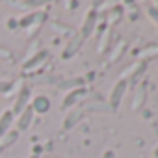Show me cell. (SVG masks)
<instances>
[{
    "mask_svg": "<svg viewBox=\"0 0 158 158\" xmlns=\"http://www.w3.org/2000/svg\"><path fill=\"white\" fill-rule=\"evenodd\" d=\"M11 121H13V112H11V110L2 112V115H0V138L10 132V125H11Z\"/></svg>",
    "mask_w": 158,
    "mask_h": 158,
    "instance_id": "6da1fadb",
    "label": "cell"
},
{
    "mask_svg": "<svg viewBox=\"0 0 158 158\" xmlns=\"http://www.w3.org/2000/svg\"><path fill=\"white\" fill-rule=\"evenodd\" d=\"M26 99H28V88L21 89V93H19V97H17V101H15L11 112H13V114H15V112H23V106L26 104Z\"/></svg>",
    "mask_w": 158,
    "mask_h": 158,
    "instance_id": "7a4b0ae2",
    "label": "cell"
},
{
    "mask_svg": "<svg viewBox=\"0 0 158 158\" xmlns=\"http://www.w3.org/2000/svg\"><path fill=\"white\" fill-rule=\"evenodd\" d=\"M30 121H32V110H24L23 115H21L19 121H17V128H19V130H26L28 125H30Z\"/></svg>",
    "mask_w": 158,
    "mask_h": 158,
    "instance_id": "3957f363",
    "label": "cell"
},
{
    "mask_svg": "<svg viewBox=\"0 0 158 158\" xmlns=\"http://www.w3.org/2000/svg\"><path fill=\"white\" fill-rule=\"evenodd\" d=\"M15 139H17V132H15V130H10L8 134H4L2 138H0V147H2V149H4V147H8V145H11V143H13Z\"/></svg>",
    "mask_w": 158,
    "mask_h": 158,
    "instance_id": "277c9868",
    "label": "cell"
},
{
    "mask_svg": "<svg viewBox=\"0 0 158 158\" xmlns=\"http://www.w3.org/2000/svg\"><path fill=\"white\" fill-rule=\"evenodd\" d=\"M10 88H11V82H0V93L10 91Z\"/></svg>",
    "mask_w": 158,
    "mask_h": 158,
    "instance_id": "5b68a950",
    "label": "cell"
},
{
    "mask_svg": "<svg viewBox=\"0 0 158 158\" xmlns=\"http://www.w3.org/2000/svg\"><path fill=\"white\" fill-rule=\"evenodd\" d=\"M2 151H4V149H2V147H0V154H2Z\"/></svg>",
    "mask_w": 158,
    "mask_h": 158,
    "instance_id": "8992f818",
    "label": "cell"
}]
</instances>
